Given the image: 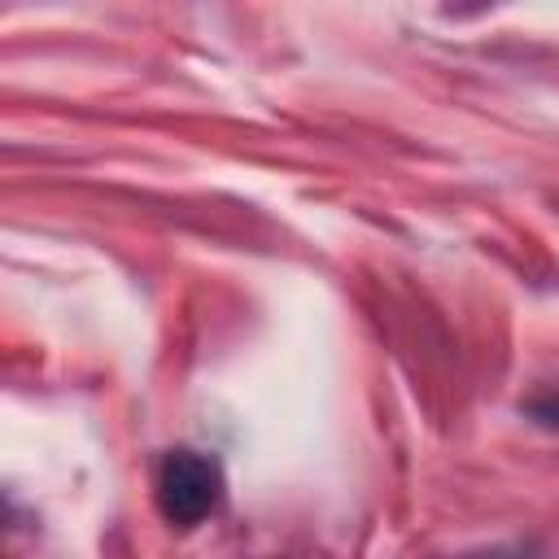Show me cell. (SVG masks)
Returning a JSON list of instances; mask_svg holds the SVG:
<instances>
[{
  "mask_svg": "<svg viewBox=\"0 0 559 559\" xmlns=\"http://www.w3.org/2000/svg\"><path fill=\"white\" fill-rule=\"evenodd\" d=\"M223 493H227V480H223V463L214 454L192 450V445H175L157 459L153 502L170 528L205 524L223 507Z\"/></svg>",
  "mask_w": 559,
  "mask_h": 559,
  "instance_id": "6da1fadb",
  "label": "cell"
},
{
  "mask_svg": "<svg viewBox=\"0 0 559 559\" xmlns=\"http://www.w3.org/2000/svg\"><path fill=\"white\" fill-rule=\"evenodd\" d=\"M463 559H546V550L537 542H502V546H485V550H472Z\"/></svg>",
  "mask_w": 559,
  "mask_h": 559,
  "instance_id": "3957f363",
  "label": "cell"
},
{
  "mask_svg": "<svg viewBox=\"0 0 559 559\" xmlns=\"http://www.w3.org/2000/svg\"><path fill=\"white\" fill-rule=\"evenodd\" d=\"M520 411H524V419H533L537 428H546V432H559V389H546V393L528 397Z\"/></svg>",
  "mask_w": 559,
  "mask_h": 559,
  "instance_id": "7a4b0ae2",
  "label": "cell"
}]
</instances>
